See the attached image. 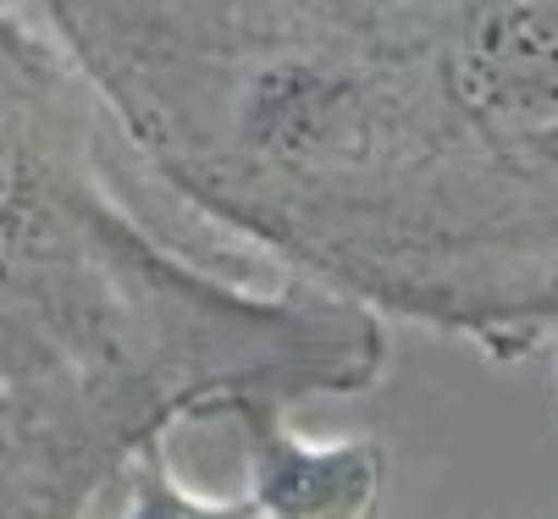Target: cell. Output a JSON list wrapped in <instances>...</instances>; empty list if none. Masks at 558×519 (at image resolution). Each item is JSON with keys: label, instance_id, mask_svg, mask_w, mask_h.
<instances>
[{"label": "cell", "instance_id": "3957f363", "mask_svg": "<svg viewBox=\"0 0 558 519\" xmlns=\"http://www.w3.org/2000/svg\"><path fill=\"white\" fill-rule=\"evenodd\" d=\"M122 486H128V514H122V519H255L250 497H221V503H210V497L189 492V486L178 481L172 459H167V436L144 442V448L133 454Z\"/></svg>", "mask_w": 558, "mask_h": 519}, {"label": "cell", "instance_id": "6da1fadb", "mask_svg": "<svg viewBox=\"0 0 558 519\" xmlns=\"http://www.w3.org/2000/svg\"><path fill=\"white\" fill-rule=\"evenodd\" d=\"M95 100L0 0V519H89L144 442L221 398H360L387 376L376 310L155 238L106 172Z\"/></svg>", "mask_w": 558, "mask_h": 519}, {"label": "cell", "instance_id": "7a4b0ae2", "mask_svg": "<svg viewBox=\"0 0 558 519\" xmlns=\"http://www.w3.org/2000/svg\"><path fill=\"white\" fill-rule=\"evenodd\" d=\"M288 398L238 393L210 415L232 420L250 465L255 519H381L387 497V448L376 436L315 442L288 420Z\"/></svg>", "mask_w": 558, "mask_h": 519}]
</instances>
